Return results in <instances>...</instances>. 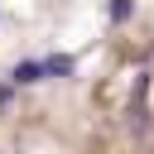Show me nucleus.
I'll return each instance as SVG.
<instances>
[{"mask_svg":"<svg viewBox=\"0 0 154 154\" xmlns=\"http://www.w3.org/2000/svg\"><path fill=\"white\" fill-rule=\"evenodd\" d=\"M130 10H135L130 0H111V5H106V14H111L116 24H125V19H130Z\"/></svg>","mask_w":154,"mask_h":154,"instance_id":"7ed1b4c3","label":"nucleus"},{"mask_svg":"<svg viewBox=\"0 0 154 154\" xmlns=\"http://www.w3.org/2000/svg\"><path fill=\"white\" fill-rule=\"evenodd\" d=\"M43 72H48V77H72L77 63H72L67 53H48V58H43Z\"/></svg>","mask_w":154,"mask_h":154,"instance_id":"f03ea898","label":"nucleus"},{"mask_svg":"<svg viewBox=\"0 0 154 154\" xmlns=\"http://www.w3.org/2000/svg\"><path fill=\"white\" fill-rule=\"evenodd\" d=\"M48 72H43V58H24V63H14L10 67V87H34V82H43Z\"/></svg>","mask_w":154,"mask_h":154,"instance_id":"f257e3e1","label":"nucleus"},{"mask_svg":"<svg viewBox=\"0 0 154 154\" xmlns=\"http://www.w3.org/2000/svg\"><path fill=\"white\" fill-rule=\"evenodd\" d=\"M10 91H14V87H0V106H5V101H10Z\"/></svg>","mask_w":154,"mask_h":154,"instance_id":"20e7f679","label":"nucleus"}]
</instances>
